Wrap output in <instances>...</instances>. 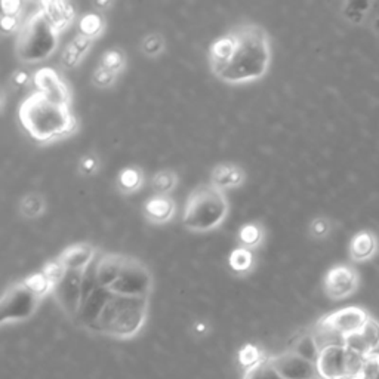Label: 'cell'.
<instances>
[{"label": "cell", "instance_id": "obj_1", "mask_svg": "<svg viewBox=\"0 0 379 379\" xmlns=\"http://www.w3.org/2000/svg\"><path fill=\"white\" fill-rule=\"evenodd\" d=\"M230 33L234 39L233 54L224 67L215 73L227 85H246L262 79L271 65V39L267 30L256 23L236 24Z\"/></svg>", "mask_w": 379, "mask_h": 379}, {"label": "cell", "instance_id": "obj_2", "mask_svg": "<svg viewBox=\"0 0 379 379\" xmlns=\"http://www.w3.org/2000/svg\"><path fill=\"white\" fill-rule=\"evenodd\" d=\"M18 120L27 134L42 144L69 138L79 128L72 107L49 101L38 91L21 101Z\"/></svg>", "mask_w": 379, "mask_h": 379}, {"label": "cell", "instance_id": "obj_3", "mask_svg": "<svg viewBox=\"0 0 379 379\" xmlns=\"http://www.w3.org/2000/svg\"><path fill=\"white\" fill-rule=\"evenodd\" d=\"M147 311L148 296H126L111 292L101 316L89 331L118 339L134 338L145 323Z\"/></svg>", "mask_w": 379, "mask_h": 379}, {"label": "cell", "instance_id": "obj_4", "mask_svg": "<svg viewBox=\"0 0 379 379\" xmlns=\"http://www.w3.org/2000/svg\"><path fill=\"white\" fill-rule=\"evenodd\" d=\"M228 212L230 203L224 190L210 183L199 184L186 200L183 225L193 233H209L227 220Z\"/></svg>", "mask_w": 379, "mask_h": 379}, {"label": "cell", "instance_id": "obj_5", "mask_svg": "<svg viewBox=\"0 0 379 379\" xmlns=\"http://www.w3.org/2000/svg\"><path fill=\"white\" fill-rule=\"evenodd\" d=\"M60 33L38 9L21 26L15 40V55L24 64L42 62L58 47Z\"/></svg>", "mask_w": 379, "mask_h": 379}, {"label": "cell", "instance_id": "obj_6", "mask_svg": "<svg viewBox=\"0 0 379 379\" xmlns=\"http://www.w3.org/2000/svg\"><path fill=\"white\" fill-rule=\"evenodd\" d=\"M42 300L21 282L6 288L0 300V323H16L35 315Z\"/></svg>", "mask_w": 379, "mask_h": 379}, {"label": "cell", "instance_id": "obj_7", "mask_svg": "<svg viewBox=\"0 0 379 379\" xmlns=\"http://www.w3.org/2000/svg\"><path fill=\"white\" fill-rule=\"evenodd\" d=\"M108 290L126 296H150L153 290V276L141 259L126 255L122 273Z\"/></svg>", "mask_w": 379, "mask_h": 379}, {"label": "cell", "instance_id": "obj_8", "mask_svg": "<svg viewBox=\"0 0 379 379\" xmlns=\"http://www.w3.org/2000/svg\"><path fill=\"white\" fill-rule=\"evenodd\" d=\"M360 285L361 277L356 267L350 264H338L327 270L323 278V292L329 300L342 301L351 298Z\"/></svg>", "mask_w": 379, "mask_h": 379}, {"label": "cell", "instance_id": "obj_9", "mask_svg": "<svg viewBox=\"0 0 379 379\" xmlns=\"http://www.w3.org/2000/svg\"><path fill=\"white\" fill-rule=\"evenodd\" d=\"M33 85L46 100L60 106L72 107V89L61 73L52 67H42L33 74Z\"/></svg>", "mask_w": 379, "mask_h": 379}, {"label": "cell", "instance_id": "obj_10", "mask_svg": "<svg viewBox=\"0 0 379 379\" xmlns=\"http://www.w3.org/2000/svg\"><path fill=\"white\" fill-rule=\"evenodd\" d=\"M84 278H85V271L67 270L61 282L55 285L52 292L62 311L73 319H76L79 308L81 305V296H84Z\"/></svg>", "mask_w": 379, "mask_h": 379}, {"label": "cell", "instance_id": "obj_11", "mask_svg": "<svg viewBox=\"0 0 379 379\" xmlns=\"http://www.w3.org/2000/svg\"><path fill=\"white\" fill-rule=\"evenodd\" d=\"M369 317L370 315L363 307L351 305L331 312V315L324 316L319 323L345 338L360 332L369 320Z\"/></svg>", "mask_w": 379, "mask_h": 379}, {"label": "cell", "instance_id": "obj_12", "mask_svg": "<svg viewBox=\"0 0 379 379\" xmlns=\"http://www.w3.org/2000/svg\"><path fill=\"white\" fill-rule=\"evenodd\" d=\"M271 366L282 379H319L317 366L293 351L280 354L270 360Z\"/></svg>", "mask_w": 379, "mask_h": 379}, {"label": "cell", "instance_id": "obj_13", "mask_svg": "<svg viewBox=\"0 0 379 379\" xmlns=\"http://www.w3.org/2000/svg\"><path fill=\"white\" fill-rule=\"evenodd\" d=\"M316 366L320 379H350L347 347L345 345H335V347L322 350Z\"/></svg>", "mask_w": 379, "mask_h": 379}, {"label": "cell", "instance_id": "obj_14", "mask_svg": "<svg viewBox=\"0 0 379 379\" xmlns=\"http://www.w3.org/2000/svg\"><path fill=\"white\" fill-rule=\"evenodd\" d=\"M379 254V237L373 230H360L349 244V256L354 264L373 261Z\"/></svg>", "mask_w": 379, "mask_h": 379}, {"label": "cell", "instance_id": "obj_15", "mask_svg": "<svg viewBox=\"0 0 379 379\" xmlns=\"http://www.w3.org/2000/svg\"><path fill=\"white\" fill-rule=\"evenodd\" d=\"M176 212V203L171 196L153 194L142 205L144 218L154 225H163L169 222Z\"/></svg>", "mask_w": 379, "mask_h": 379}, {"label": "cell", "instance_id": "obj_16", "mask_svg": "<svg viewBox=\"0 0 379 379\" xmlns=\"http://www.w3.org/2000/svg\"><path fill=\"white\" fill-rule=\"evenodd\" d=\"M38 9L58 33L67 30L76 18L74 5L65 0H45L38 5Z\"/></svg>", "mask_w": 379, "mask_h": 379}, {"label": "cell", "instance_id": "obj_17", "mask_svg": "<svg viewBox=\"0 0 379 379\" xmlns=\"http://www.w3.org/2000/svg\"><path fill=\"white\" fill-rule=\"evenodd\" d=\"M96 248L88 242L76 243L67 246L57 258L62 262L65 270L72 271H85L95 261Z\"/></svg>", "mask_w": 379, "mask_h": 379}, {"label": "cell", "instance_id": "obj_18", "mask_svg": "<svg viewBox=\"0 0 379 379\" xmlns=\"http://www.w3.org/2000/svg\"><path fill=\"white\" fill-rule=\"evenodd\" d=\"M111 292L106 288L98 286L86 300L81 301V305L79 308V312L76 316V320L86 329H91L98 317L101 316L104 307L107 305L110 300Z\"/></svg>", "mask_w": 379, "mask_h": 379}, {"label": "cell", "instance_id": "obj_19", "mask_svg": "<svg viewBox=\"0 0 379 379\" xmlns=\"http://www.w3.org/2000/svg\"><path fill=\"white\" fill-rule=\"evenodd\" d=\"M246 172L237 163L221 162L210 171V184L221 190L239 188L244 184Z\"/></svg>", "mask_w": 379, "mask_h": 379}, {"label": "cell", "instance_id": "obj_20", "mask_svg": "<svg viewBox=\"0 0 379 379\" xmlns=\"http://www.w3.org/2000/svg\"><path fill=\"white\" fill-rule=\"evenodd\" d=\"M126 255L123 254H104L100 259L95 261V276L96 282L101 288L108 289L122 273V267Z\"/></svg>", "mask_w": 379, "mask_h": 379}, {"label": "cell", "instance_id": "obj_21", "mask_svg": "<svg viewBox=\"0 0 379 379\" xmlns=\"http://www.w3.org/2000/svg\"><path fill=\"white\" fill-rule=\"evenodd\" d=\"M376 2L372 0H347L342 2L339 13L345 23L354 27H365L369 24Z\"/></svg>", "mask_w": 379, "mask_h": 379}, {"label": "cell", "instance_id": "obj_22", "mask_svg": "<svg viewBox=\"0 0 379 379\" xmlns=\"http://www.w3.org/2000/svg\"><path fill=\"white\" fill-rule=\"evenodd\" d=\"M94 42L95 40L86 38L85 35H81V33H77V35L62 49V54H61L62 67L67 70L76 69L89 52V49Z\"/></svg>", "mask_w": 379, "mask_h": 379}, {"label": "cell", "instance_id": "obj_23", "mask_svg": "<svg viewBox=\"0 0 379 379\" xmlns=\"http://www.w3.org/2000/svg\"><path fill=\"white\" fill-rule=\"evenodd\" d=\"M144 181H145L144 171L140 166H137V164H128V166L119 171L116 178V187L119 193L130 196L138 193L142 188Z\"/></svg>", "mask_w": 379, "mask_h": 379}, {"label": "cell", "instance_id": "obj_24", "mask_svg": "<svg viewBox=\"0 0 379 379\" xmlns=\"http://www.w3.org/2000/svg\"><path fill=\"white\" fill-rule=\"evenodd\" d=\"M46 209H47L46 199L38 191H31L23 196L18 205L20 215L26 220H38L43 217Z\"/></svg>", "mask_w": 379, "mask_h": 379}, {"label": "cell", "instance_id": "obj_25", "mask_svg": "<svg viewBox=\"0 0 379 379\" xmlns=\"http://www.w3.org/2000/svg\"><path fill=\"white\" fill-rule=\"evenodd\" d=\"M255 266V255L254 251L242 248V246H237L228 255V267L233 273L239 276L244 274H251Z\"/></svg>", "mask_w": 379, "mask_h": 379}, {"label": "cell", "instance_id": "obj_26", "mask_svg": "<svg viewBox=\"0 0 379 379\" xmlns=\"http://www.w3.org/2000/svg\"><path fill=\"white\" fill-rule=\"evenodd\" d=\"M239 246L246 249H258L264 242V228L259 222H244L237 230Z\"/></svg>", "mask_w": 379, "mask_h": 379}, {"label": "cell", "instance_id": "obj_27", "mask_svg": "<svg viewBox=\"0 0 379 379\" xmlns=\"http://www.w3.org/2000/svg\"><path fill=\"white\" fill-rule=\"evenodd\" d=\"M106 18L104 13L98 12V11H91L86 12L84 16H81L79 21V33L85 35L86 38L95 40L100 38L104 30H106Z\"/></svg>", "mask_w": 379, "mask_h": 379}, {"label": "cell", "instance_id": "obj_28", "mask_svg": "<svg viewBox=\"0 0 379 379\" xmlns=\"http://www.w3.org/2000/svg\"><path fill=\"white\" fill-rule=\"evenodd\" d=\"M100 65L114 74H122L128 65L126 52L119 46H113L106 49L103 55L100 57Z\"/></svg>", "mask_w": 379, "mask_h": 379}, {"label": "cell", "instance_id": "obj_29", "mask_svg": "<svg viewBox=\"0 0 379 379\" xmlns=\"http://www.w3.org/2000/svg\"><path fill=\"white\" fill-rule=\"evenodd\" d=\"M179 183V176L174 169H162L156 172L152 178V187L154 194L171 196Z\"/></svg>", "mask_w": 379, "mask_h": 379}, {"label": "cell", "instance_id": "obj_30", "mask_svg": "<svg viewBox=\"0 0 379 379\" xmlns=\"http://www.w3.org/2000/svg\"><path fill=\"white\" fill-rule=\"evenodd\" d=\"M140 49L147 58H157L166 51V40H164L162 33L152 31L142 38Z\"/></svg>", "mask_w": 379, "mask_h": 379}, {"label": "cell", "instance_id": "obj_31", "mask_svg": "<svg viewBox=\"0 0 379 379\" xmlns=\"http://www.w3.org/2000/svg\"><path fill=\"white\" fill-rule=\"evenodd\" d=\"M292 351L301 356L302 358L311 361V363H315V365L317 363L319 356H320V349H319V345L312 335H305V336L300 338L298 341H296Z\"/></svg>", "mask_w": 379, "mask_h": 379}, {"label": "cell", "instance_id": "obj_32", "mask_svg": "<svg viewBox=\"0 0 379 379\" xmlns=\"http://www.w3.org/2000/svg\"><path fill=\"white\" fill-rule=\"evenodd\" d=\"M23 283L36 296H39L40 300H43L47 293L54 292V285L49 282V278L42 271L27 276L23 280Z\"/></svg>", "mask_w": 379, "mask_h": 379}, {"label": "cell", "instance_id": "obj_33", "mask_svg": "<svg viewBox=\"0 0 379 379\" xmlns=\"http://www.w3.org/2000/svg\"><path fill=\"white\" fill-rule=\"evenodd\" d=\"M334 232V221L329 218V217H324V215H320V217H316L315 220H311L310 225H308V236L312 239V240H326L331 237Z\"/></svg>", "mask_w": 379, "mask_h": 379}, {"label": "cell", "instance_id": "obj_34", "mask_svg": "<svg viewBox=\"0 0 379 379\" xmlns=\"http://www.w3.org/2000/svg\"><path fill=\"white\" fill-rule=\"evenodd\" d=\"M101 168V160L96 153H86L79 159L77 163V172L80 176L91 178L98 174Z\"/></svg>", "mask_w": 379, "mask_h": 379}, {"label": "cell", "instance_id": "obj_35", "mask_svg": "<svg viewBox=\"0 0 379 379\" xmlns=\"http://www.w3.org/2000/svg\"><path fill=\"white\" fill-rule=\"evenodd\" d=\"M118 77H119L118 74L108 72L107 69L101 67V65L98 64L96 69H94L92 72L91 81H92V85L98 89H110L114 84H116Z\"/></svg>", "mask_w": 379, "mask_h": 379}, {"label": "cell", "instance_id": "obj_36", "mask_svg": "<svg viewBox=\"0 0 379 379\" xmlns=\"http://www.w3.org/2000/svg\"><path fill=\"white\" fill-rule=\"evenodd\" d=\"M40 271L49 278V282L54 285V288H55V285H58L61 282L65 273H67V270H65V267L62 266V262L58 258L47 261Z\"/></svg>", "mask_w": 379, "mask_h": 379}, {"label": "cell", "instance_id": "obj_37", "mask_svg": "<svg viewBox=\"0 0 379 379\" xmlns=\"http://www.w3.org/2000/svg\"><path fill=\"white\" fill-rule=\"evenodd\" d=\"M360 334L368 342L369 349L375 353L379 349V322L370 316L363 329L360 331Z\"/></svg>", "mask_w": 379, "mask_h": 379}, {"label": "cell", "instance_id": "obj_38", "mask_svg": "<svg viewBox=\"0 0 379 379\" xmlns=\"http://www.w3.org/2000/svg\"><path fill=\"white\" fill-rule=\"evenodd\" d=\"M244 379H282L271 366L270 361H261V363L252 366Z\"/></svg>", "mask_w": 379, "mask_h": 379}, {"label": "cell", "instance_id": "obj_39", "mask_svg": "<svg viewBox=\"0 0 379 379\" xmlns=\"http://www.w3.org/2000/svg\"><path fill=\"white\" fill-rule=\"evenodd\" d=\"M356 379H379V354H372Z\"/></svg>", "mask_w": 379, "mask_h": 379}, {"label": "cell", "instance_id": "obj_40", "mask_svg": "<svg viewBox=\"0 0 379 379\" xmlns=\"http://www.w3.org/2000/svg\"><path fill=\"white\" fill-rule=\"evenodd\" d=\"M21 18L20 15H2V20H0V27H2L4 35H11L15 30L21 28Z\"/></svg>", "mask_w": 379, "mask_h": 379}, {"label": "cell", "instance_id": "obj_41", "mask_svg": "<svg viewBox=\"0 0 379 379\" xmlns=\"http://www.w3.org/2000/svg\"><path fill=\"white\" fill-rule=\"evenodd\" d=\"M30 80H33V76H30L26 70H16L11 76V85L13 89H21L27 86Z\"/></svg>", "mask_w": 379, "mask_h": 379}, {"label": "cell", "instance_id": "obj_42", "mask_svg": "<svg viewBox=\"0 0 379 379\" xmlns=\"http://www.w3.org/2000/svg\"><path fill=\"white\" fill-rule=\"evenodd\" d=\"M23 4L20 0H4L2 2V15H20Z\"/></svg>", "mask_w": 379, "mask_h": 379}, {"label": "cell", "instance_id": "obj_43", "mask_svg": "<svg viewBox=\"0 0 379 379\" xmlns=\"http://www.w3.org/2000/svg\"><path fill=\"white\" fill-rule=\"evenodd\" d=\"M242 358L244 360V363H248V360H249V363H251L252 366H255V365L259 363V361H256V358H258V351H256L254 347H246V349H243V351H242Z\"/></svg>", "mask_w": 379, "mask_h": 379}, {"label": "cell", "instance_id": "obj_44", "mask_svg": "<svg viewBox=\"0 0 379 379\" xmlns=\"http://www.w3.org/2000/svg\"><path fill=\"white\" fill-rule=\"evenodd\" d=\"M368 26H369V28H370V31L373 33V35L379 36V13H373L372 15V18H370Z\"/></svg>", "mask_w": 379, "mask_h": 379}, {"label": "cell", "instance_id": "obj_45", "mask_svg": "<svg viewBox=\"0 0 379 379\" xmlns=\"http://www.w3.org/2000/svg\"><path fill=\"white\" fill-rule=\"evenodd\" d=\"M113 6V2H110V0H107V2H95L94 4V8H95V11H98V12H101V13H104L108 8H111Z\"/></svg>", "mask_w": 379, "mask_h": 379}, {"label": "cell", "instance_id": "obj_46", "mask_svg": "<svg viewBox=\"0 0 379 379\" xmlns=\"http://www.w3.org/2000/svg\"><path fill=\"white\" fill-rule=\"evenodd\" d=\"M206 324L205 323H196V332H205Z\"/></svg>", "mask_w": 379, "mask_h": 379}, {"label": "cell", "instance_id": "obj_47", "mask_svg": "<svg viewBox=\"0 0 379 379\" xmlns=\"http://www.w3.org/2000/svg\"><path fill=\"white\" fill-rule=\"evenodd\" d=\"M319 379H320V378H319Z\"/></svg>", "mask_w": 379, "mask_h": 379}]
</instances>
